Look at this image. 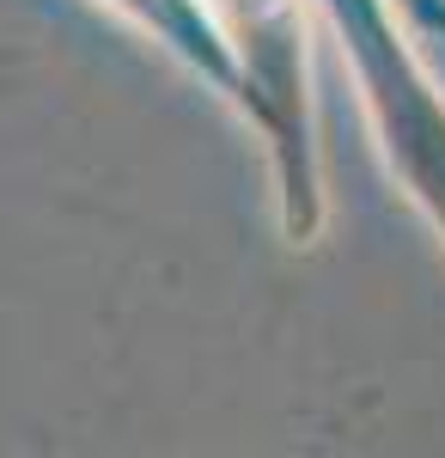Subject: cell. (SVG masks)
<instances>
[{
	"mask_svg": "<svg viewBox=\"0 0 445 458\" xmlns=\"http://www.w3.org/2000/svg\"><path fill=\"white\" fill-rule=\"evenodd\" d=\"M239 55V110L269 141L274 208L287 245H311L323 226V177L311 129V62H306V0H207Z\"/></svg>",
	"mask_w": 445,
	"mask_h": 458,
	"instance_id": "6da1fadb",
	"label": "cell"
},
{
	"mask_svg": "<svg viewBox=\"0 0 445 458\" xmlns=\"http://www.w3.org/2000/svg\"><path fill=\"white\" fill-rule=\"evenodd\" d=\"M317 6L330 13L342 49L354 55L366 116H373V135L390 159V172L403 177L409 202L445 239V98L440 80L415 55L403 13L390 0H317Z\"/></svg>",
	"mask_w": 445,
	"mask_h": 458,
	"instance_id": "7a4b0ae2",
	"label": "cell"
},
{
	"mask_svg": "<svg viewBox=\"0 0 445 458\" xmlns=\"http://www.w3.org/2000/svg\"><path fill=\"white\" fill-rule=\"evenodd\" d=\"M104 6H116L129 25H140L165 55H177L183 68L196 73L207 92H220L232 105L244 98L239 55H232V43H226V31H220V19H214L207 0H104Z\"/></svg>",
	"mask_w": 445,
	"mask_h": 458,
	"instance_id": "3957f363",
	"label": "cell"
},
{
	"mask_svg": "<svg viewBox=\"0 0 445 458\" xmlns=\"http://www.w3.org/2000/svg\"><path fill=\"white\" fill-rule=\"evenodd\" d=\"M390 6L403 13V25H409V37L421 49L445 55V0H390Z\"/></svg>",
	"mask_w": 445,
	"mask_h": 458,
	"instance_id": "277c9868",
	"label": "cell"
}]
</instances>
